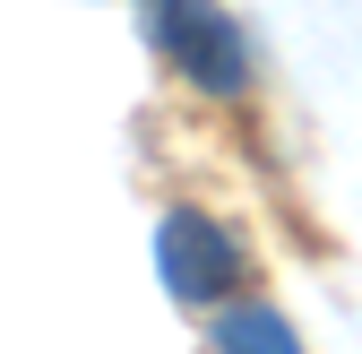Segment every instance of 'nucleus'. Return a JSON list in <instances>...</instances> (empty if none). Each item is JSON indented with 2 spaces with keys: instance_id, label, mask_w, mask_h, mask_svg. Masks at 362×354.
Instances as JSON below:
<instances>
[{
  "instance_id": "obj_1",
  "label": "nucleus",
  "mask_w": 362,
  "mask_h": 354,
  "mask_svg": "<svg viewBox=\"0 0 362 354\" xmlns=\"http://www.w3.org/2000/svg\"><path fill=\"white\" fill-rule=\"evenodd\" d=\"M156 35H164L173 69L190 86H207V96H242V86H250V43H242V26L224 18L216 0H164Z\"/></svg>"
},
{
  "instance_id": "obj_2",
  "label": "nucleus",
  "mask_w": 362,
  "mask_h": 354,
  "mask_svg": "<svg viewBox=\"0 0 362 354\" xmlns=\"http://www.w3.org/2000/svg\"><path fill=\"white\" fill-rule=\"evenodd\" d=\"M156 268H164V285L181 302H224V294L242 285V251H233V234H224L216 216L173 207L164 234H156Z\"/></svg>"
},
{
  "instance_id": "obj_3",
  "label": "nucleus",
  "mask_w": 362,
  "mask_h": 354,
  "mask_svg": "<svg viewBox=\"0 0 362 354\" xmlns=\"http://www.w3.org/2000/svg\"><path fill=\"white\" fill-rule=\"evenodd\" d=\"M216 346H293V329L276 312H224L216 320Z\"/></svg>"
}]
</instances>
